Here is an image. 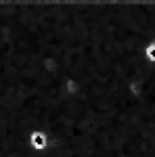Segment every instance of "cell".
Here are the masks:
<instances>
[{
    "label": "cell",
    "mask_w": 155,
    "mask_h": 157,
    "mask_svg": "<svg viewBox=\"0 0 155 157\" xmlns=\"http://www.w3.org/2000/svg\"><path fill=\"white\" fill-rule=\"evenodd\" d=\"M29 145L34 151H44L48 145V136L46 132H42V130H34V132L29 134Z\"/></svg>",
    "instance_id": "cell-1"
},
{
    "label": "cell",
    "mask_w": 155,
    "mask_h": 157,
    "mask_svg": "<svg viewBox=\"0 0 155 157\" xmlns=\"http://www.w3.org/2000/svg\"><path fill=\"white\" fill-rule=\"evenodd\" d=\"M145 57L151 61V63H155V42H151V44L145 48Z\"/></svg>",
    "instance_id": "cell-2"
}]
</instances>
